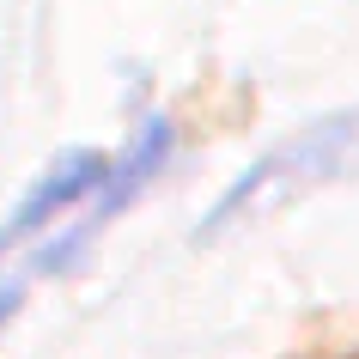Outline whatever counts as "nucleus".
<instances>
[{"mask_svg": "<svg viewBox=\"0 0 359 359\" xmlns=\"http://www.w3.org/2000/svg\"><path fill=\"white\" fill-rule=\"evenodd\" d=\"M170 152H177V128H170V116L152 110L147 122L134 128V140L110 158V183L97 189L92 208H79L61 231H49L37 250H25V262L13 268V280H0V329H6V317L25 304V292H31V286H43V280H55V274H67V268L86 262V250H92L97 238H104V231H110L116 219H122V213H128L134 201H140V195L165 177Z\"/></svg>", "mask_w": 359, "mask_h": 359, "instance_id": "nucleus-1", "label": "nucleus"}, {"mask_svg": "<svg viewBox=\"0 0 359 359\" xmlns=\"http://www.w3.org/2000/svg\"><path fill=\"white\" fill-rule=\"evenodd\" d=\"M341 177H359V110H341V116H323L311 128H299L292 140H280L274 152H262L256 165L231 183L208 213V238L226 226H250L262 213L286 208L292 195H311L323 183H341Z\"/></svg>", "mask_w": 359, "mask_h": 359, "instance_id": "nucleus-2", "label": "nucleus"}, {"mask_svg": "<svg viewBox=\"0 0 359 359\" xmlns=\"http://www.w3.org/2000/svg\"><path fill=\"white\" fill-rule=\"evenodd\" d=\"M104 183H110V158H104V152H61L55 165L31 183V195L19 201V213L0 226V256H13V250H37L43 238L61 231L79 208H92Z\"/></svg>", "mask_w": 359, "mask_h": 359, "instance_id": "nucleus-3", "label": "nucleus"}]
</instances>
